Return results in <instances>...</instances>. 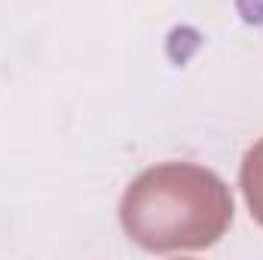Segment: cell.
I'll return each instance as SVG.
<instances>
[{"label": "cell", "instance_id": "obj_1", "mask_svg": "<svg viewBox=\"0 0 263 260\" xmlns=\"http://www.w3.org/2000/svg\"><path fill=\"white\" fill-rule=\"evenodd\" d=\"M123 233L153 254L202 251L223 239L233 224L230 187L193 162L144 169L120 202Z\"/></svg>", "mask_w": 263, "mask_h": 260}, {"label": "cell", "instance_id": "obj_2", "mask_svg": "<svg viewBox=\"0 0 263 260\" xmlns=\"http://www.w3.org/2000/svg\"><path fill=\"white\" fill-rule=\"evenodd\" d=\"M239 184H242V193H245L251 217L263 227V138L245 153L242 172H239Z\"/></svg>", "mask_w": 263, "mask_h": 260}]
</instances>
